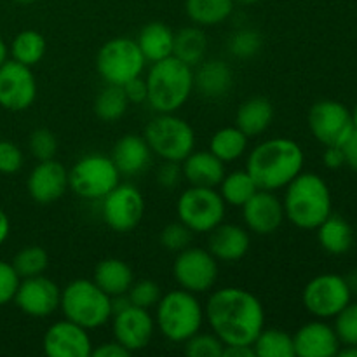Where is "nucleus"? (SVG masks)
Instances as JSON below:
<instances>
[{
  "instance_id": "f257e3e1",
  "label": "nucleus",
  "mask_w": 357,
  "mask_h": 357,
  "mask_svg": "<svg viewBox=\"0 0 357 357\" xmlns=\"http://www.w3.org/2000/svg\"><path fill=\"white\" fill-rule=\"evenodd\" d=\"M204 319L223 345H253L265 328V309L248 289L227 286L209 296Z\"/></svg>"
},
{
  "instance_id": "f03ea898",
  "label": "nucleus",
  "mask_w": 357,
  "mask_h": 357,
  "mask_svg": "<svg viewBox=\"0 0 357 357\" xmlns=\"http://www.w3.org/2000/svg\"><path fill=\"white\" fill-rule=\"evenodd\" d=\"M305 153L289 138H271L255 146L248 155L246 171L260 190L275 192L286 188L303 171Z\"/></svg>"
},
{
  "instance_id": "7ed1b4c3",
  "label": "nucleus",
  "mask_w": 357,
  "mask_h": 357,
  "mask_svg": "<svg viewBox=\"0 0 357 357\" xmlns=\"http://www.w3.org/2000/svg\"><path fill=\"white\" fill-rule=\"evenodd\" d=\"M284 216L295 227L316 230L331 215V192L316 173H300L286 185L282 199Z\"/></svg>"
},
{
  "instance_id": "20e7f679",
  "label": "nucleus",
  "mask_w": 357,
  "mask_h": 357,
  "mask_svg": "<svg viewBox=\"0 0 357 357\" xmlns=\"http://www.w3.org/2000/svg\"><path fill=\"white\" fill-rule=\"evenodd\" d=\"M145 80L146 103L157 114H176L194 93V68L174 56L152 63Z\"/></svg>"
},
{
  "instance_id": "39448f33",
  "label": "nucleus",
  "mask_w": 357,
  "mask_h": 357,
  "mask_svg": "<svg viewBox=\"0 0 357 357\" xmlns=\"http://www.w3.org/2000/svg\"><path fill=\"white\" fill-rule=\"evenodd\" d=\"M153 319L164 338L174 344H183L202 330L204 307L194 293L181 288L173 289L160 296Z\"/></svg>"
},
{
  "instance_id": "423d86ee",
  "label": "nucleus",
  "mask_w": 357,
  "mask_h": 357,
  "mask_svg": "<svg viewBox=\"0 0 357 357\" xmlns=\"http://www.w3.org/2000/svg\"><path fill=\"white\" fill-rule=\"evenodd\" d=\"M59 309L66 319L86 330H98L112 319V296L91 279H75L61 289Z\"/></svg>"
},
{
  "instance_id": "0eeeda50",
  "label": "nucleus",
  "mask_w": 357,
  "mask_h": 357,
  "mask_svg": "<svg viewBox=\"0 0 357 357\" xmlns=\"http://www.w3.org/2000/svg\"><path fill=\"white\" fill-rule=\"evenodd\" d=\"M143 138L162 160L181 162L195 149V131L176 114H157L145 126Z\"/></svg>"
},
{
  "instance_id": "6e6552de",
  "label": "nucleus",
  "mask_w": 357,
  "mask_h": 357,
  "mask_svg": "<svg viewBox=\"0 0 357 357\" xmlns=\"http://www.w3.org/2000/svg\"><path fill=\"white\" fill-rule=\"evenodd\" d=\"M121 176L112 157L89 153L77 160L68 171V188L80 199L101 201L121 183Z\"/></svg>"
},
{
  "instance_id": "1a4fd4ad",
  "label": "nucleus",
  "mask_w": 357,
  "mask_h": 357,
  "mask_svg": "<svg viewBox=\"0 0 357 357\" xmlns=\"http://www.w3.org/2000/svg\"><path fill=\"white\" fill-rule=\"evenodd\" d=\"M146 59L138 42L129 37H115L105 42L96 54V70L105 84L124 86L143 73Z\"/></svg>"
},
{
  "instance_id": "9d476101",
  "label": "nucleus",
  "mask_w": 357,
  "mask_h": 357,
  "mask_svg": "<svg viewBox=\"0 0 357 357\" xmlns=\"http://www.w3.org/2000/svg\"><path fill=\"white\" fill-rule=\"evenodd\" d=\"M227 204L213 187H192L181 192L176 215L194 234L211 232L225 218Z\"/></svg>"
},
{
  "instance_id": "9b49d317",
  "label": "nucleus",
  "mask_w": 357,
  "mask_h": 357,
  "mask_svg": "<svg viewBox=\"0 0 357 357\" xmlns=\"http://www.w3.org/2000/svg\"><path fill=\"white\" fill-rule=\"evenodd\" d=\"M218 260L204 248L188 246L176 253L173 264V278L181 289L201 295L209 291L218 281Z\"/></svg>"
},
{
  "instance_id": "f8f14e48",
  "label": "nucleus",
  "mask_w": 357,
  "mask_h": 357,
  "mask_svg": "<svg viewBox=\"0 0 357 357\" xmlns=\"http://www.w3.org/2000/svg\"><path fill=\"white\" fill-rule=\"evenodd\" d=\"M352 298L345 278L338 274H321L307 282L302 300L305 309L317 319H331L337 316Z\"/></svg>"
},
{
  "instance_id": "ddd939ff",
  "label": "nucleus",
  "mask_w": 357,
  "mask_h": 357,
  "mask_svg": "<svg viewBox=\"0 0 357 357\" xmlns=\"http://www.w3.org/2000/svg\"><path fill=\"white\" fill-rule=\"evenodd\" d=\"M309 128L314 138L324 146H342L356 129L349 108L335 100H323L312 105Z\"/></svg>"
},
{
  "instance_id": "4468645a",
  "label": "nucleus",
  "mask_w": 357,
  "mask_h": 357,
  "mask_svg": "<svg viewBox=\"0 0 357 357\" xmlns=\"http://www.w3.org/2000/svg\"><path fill=\"white\" fill-rule=\"evenodd\" d=\"M145 215L143 194L131 183H119L101 199V216L115 232H131L142 223Z\"/></svg>"
},
{
  "instance_id": "2eb2a0df",
  "label": "nucleus",
  "mask_w": 357,
  "mask_h": 357,
  "mask_svg": "<svg viewBox=\"0 0 357 357\" xmlns=\"http://www.w3.org/2000/svg\"><path fill=\"white\" fill-rule=\"evenodd\" d=\"M38 94L37 79L30 66L7 59L0 66V107L9 112H24Z\"/></svg>"
},
{
  "instance_id": "dca6fc26",
  "label": "nucleus",
  "mask_w": 357,
  "mask_h": 357,
  "mask_svg": "<svg viewBox=\"0 0 357 357\" xmlns=\"http://www.w3.org/2000/svg\"><path fill=\"white\" fill-rule=\"evenodd\" d=\"M13 302L26 316L44 319L59 309L61 288L44 274L24 278L20 281Z\"/></svg>"
},
{
  "instance_id": "f3484780",
  "label": "nucleus",
  "mask_w": 357,
  "mask_h": 357,
  "mask_svg": "<svg viewBox=\"0 0 357 357\" xmlns=\"http://www.w3.org/2000/svg\"><path fill=\"white\" fill-rule=\"evenodd\" d=\"M112 330L114 340H117L129 352H138L149 347L157 328L155 319L150 316L149 309L129 305L112 316Z\"/></svg>"
},
{
  "instance_id": "a211bd4d",
  "label": "nucleus",
  "mask_w": 357,
  "mask_h": 357,
  "mask_svg": "<svg viewBox=\"0 0 357 357\" xmlns=\"http://www.w3.org/2000/svg\"><path fill=\"white\" fill-rule=\"evenodd\" d=\"M42 349L49 357H89L94 347L89 330L65 317L47 328Z\"/></svg>"
},
{
  "instance_id": "6ab92c4d",
  "label": "nucleus",
  "mask_w": 357,
  "mask_h": 357,
  "mask_svg": "<svg viewBox=\"0 0 357 357\" xmlns=\"http://www.w3.org/2000/svg\"><path fill=\"white\" fill-rule=\"evenodd\" d=\"M26 188L37 204H52L68 190V169L56 159L40 160L28 174Z\"/></svg>"
},
{
  "instance_id": "aec40b11",
  "label": "nucleus",
  "mask_w": 357,
  "mask_h": 357,
  "mask_svg": "<svg viewBox=\"0 0 357 357\" xmlns=\"http://www.w3.org/2000/svg\"><path fill=\"white\" fill-rule=\"evenodd\" d=\"M241 209L246 229L257 236H271L278 232L282 220L286 218L282 201L268 190H258Z\"/></svg>"
},
{
  "instance_id": "412c9836",
  "label": "nucleus",
  "mask_w": 357,
  "mask_h": 357,
  "mask_svg": "<svg viewBox=\"0 0 357 357\" xmlns=\"http://www.w3.org/2000/svg\"><path fill=\"white\" fill-rule=\"evenodd\" d=\"M295 356L298 357H333L340 351V340L330 324L324 321H310L293 335Z\"/></svg>"
},
{
  "instance_id": "4be33fe9",
  "label": "nucleus",
  "mask_w": 357,
  "mask_h": 357,
  "mask_svg": "<svg viewBox=\"0 0 357 357\" xmlns=\"http://www.w3.org/2000/svg\"><path fill=\"white\" fill-rule=\"evenodd\" d=\"M250 234L244 227L234 223H220L209 232L208 250L218 261H239L250 251Z\"/></svg>"
},
{
  "instance_id": "5701e85b",
  "label": "nucleus",
  "mask_w": 357,
  "mask_h": 357,
  "mask_svg": "<svg viewBox=\"0 0 357 357\" xmlns=\"http://www.w3.org/2000/svg\"><path fill=\"white\" fill-rule=\"evenodd\" d=\"M181 173L192 187L216 188L225 176V162L209 150H197L181 160Z\"/></svg>"
},
{
  "instance_id": "b1692460",
  "label": "nucleus",
  "mask_w": 357,
  "mask_h": 357,
  "mask_svg": "<svg viewBox=\"0 0 357 357\" xmlns=\"http://www.w3.org/2000/svg\"><path fill=\"white\" fill-rule=\"evenodd\" d=\"M232 86V68L222 59H204L194 72V89L209 100L227 96Z\"/></svg>"
},
{
  "instance_id": "393cba45",
  "label": "nucleus",
  "mask_w": 357,
  "mask_h": 357,
  "mask_svg": "<svg viewBox=\"0 0 357 357\" xmlns=\"http://www.w3.org/2000/svg\"><path fill=\"white\" fill-rule=\"evenodd\" d=\"M112 160L117 166L119 173L124 176H135L149 167L152 160V150L143 136L126 135L114 145Z\"/></svg>"
},
{
  "instance_id": "a878e982",
  "label": "nucleus",
  "mask_w": 357,
  "mask_h": 357,
  "mask_svg": "<svg viewBox=\"0 0 357 357\" xmlns=\"http://www.w3.org/2000/svg\"><path fill=\"white\" fill-rule=\"evenodd\" d=\"M272 121H274V107L267 98L261 96L244 101L236 115V126L248 138H257L267 131Z\"/></svg>"
},
{
  "instance_id": "bb28decb",
  "label": "nucleus",
  "mask_w": 357,
  "mask_h": 357,
  "mask_svg": "<svg viewBox=\"0 0 357 357\" xmlns=\"http://www.w3.org/2000/svg\"><path fill=\"white\" fill-rule=\"evenodd\" d=\"M136 42L146 61L155 63L173 56L174 31L160 21H152L142 28Z\"/></svg>"
},
{
  "instance_id": "cd10ccee",
  "label": "nucleus",
  "mask_w": 357,
  "mask_h": 357,
  "mask_svg": "<svg viewBox=\"0 0 357 357\" xmlns=\"http://www.w3.org/2000/svg\"><path fill=\"white\" fill-rule=\"evenodd\" d=\"M94 282L107 295H126L135 282L131 267L119 258H105L94 268Z\"/></svg>"
},
{
  "instance_id": "c85d7f7f",
  "label": "nucleus",
  "mask_w": 357,
  "mask_h": 357,
  "mask_svg": "<svg viewBox=\"0 0 357 357\" xmlns=\"http://www.w3.org/2000/svg\"><path fill=\"white\" fill-rule=\"evenodd\" d=\"M206 51H208V37L197 24L181 28L174 33L173 56L183 61L185 65L195 68L199 63L206 59Z\"/></svg>"
},
{
  "instance_id": "c756f323",
  "label": "nucleus",
  "mask_w": 357,
  "mask_h": 357,
  "mask_svg": "<svg viewBox=\"0 0 357 357\" xmlns=\"http://www.w3.org/2000/svg\"><path fill=\"white\" fill-rule=\"evenodd\" d=\"M316 230L321 248L330 255H344L352 248V227L342 216L330 215Z\"/></svg>"
},
{
  "instance_id": "7c9ffc66",
  "label": "nucleus",
  "mask_w": 357,
  "mask_h": 357,
  "mask_svg": "<svg viewBox=\"0 0 357 357\" xmlns=\"http://www.w3.org/2000/svg\"><path fill=\"white\" fill-rule=\"evenodd\" d=\"M185 13L197 26H216L234 13V0H185Z\"/></svg>"
},
{
  "instance_id": "2f4dec72",
  "label": "nucleus",
  "mask_w": 357,
  "mask_h": 357,
  "mask_svg": "<svg viewBox=\"0 0 357 357\" xmlns=\"http://www.w3.org/2000/svg\"><path fill=\"white\" fill-rule=\"evenodd\" d=\"M248 139L250 138L237 126H227L211 136L209 152L215 153L222 162H234L246 153Z\"/></svg>"
},
{
  "instance_id": "473e14b6",
  "label": "nucleus",
  "mask_w": 357,
  "mask_h": 357,
  "mask_svg": "<svg viewBox=\"0 0 357 357\" xmlns=\"http://www.w3.org/2000/svg\"><path fill=\"white\" fill-rule=\"evenodd\" d=\"M47 51V44L40 31L23 30L13 38L9 47V54L14 61L26 66H35L42 61Z\"/></svg>"
},
{
  "instance_id": "72a5a7b5",
  "label": "nucleus",
  "mask_w": 357,
  "mask_h": 357,
  "mask_svg": "<svg viewBox=\"0 0 357 357\" xmlns=\"http://www.w3.org/2000/svg\"><path fill=\"white\" fill-rule=\"evenodd\" d=\"M220 187V195L223 197L225 204L243 208L260 188L255 183L251 174L246 169H237L232 173H225Z\"/></svg>"
},
{
  "instance_id": "f704fd0d",
  "label": "nucleus",
  "mask_w": 357,
  "mask_h": 357,
  "mask_svg": "<svg viewBox=\"0 0 357 357\" xmlns=\"http://www.w3.org/2000/svg\"><path fill=\"white\" fill-rule=\"evenodd\" d=\"M257 357H295L293 335L279 328H264L253 342Z\"/></svg>"
},
{
  "instance_id": "c9c22d12",
  "label": "nucleus",
  "mask_w": 357,
  "mask_h": 357,
  "mask_svg": "<svg viewBox=\"0 0 357 357\" xmlns=\"http://www.w3.org/2000/svg\"><path fill=\"white\" fill-rule=\"evenodd\" d=\"M129 108V101L126 98L122 86L105 84L103 89L98 93L94 100V114L103 122H115L124 117Z\"/></svg>"
},
{
  "instance_id": "e433bc0d",
  "label": "nucleus",
  "mask_w": 357,
  "mask_h": 357,
  "mask_svg": "<svg viewBox=\"0 0 357 357\" xmlns=\"http://www.w3.org/2000/svg\"><path fill=\"white\" fill-rule=\"evenodd\" d=\"M13 267L21 279L44 274L49 267V255L40 246H26L17 251L13 258Z\"/></svg>"
},
{
  "instance_id": "4c0bfd02",
  "label": "nucleus",
  "mask_w": 357,
  "mask_h": 357,
  "mask_svg": "<svg viewBox=\"0 0 357 357\" xmlns=\"http://www.w3.org/2000/svg\"><path fill=\"white\" fill-rule=\"evenodd\" d=\"M261 45H264V37L257 30H251V28H243V30L234 31L229 37V42H227L230 54L239 59H248L257 56L260 52Z\"/></svg>"
},
{
  "instance_id": "58836bf2",
  "label": "nucleus",
  "mask_w": 357,
  "mask_h": 357,
  "mask_svg": "<svg viewBox=\"0 0 357 357\" xmlns=\"http://www.w3.org/2000/svg\"><path fill=\"white\" fill-rule=\"evenodd\" d=\"M223 342L215 333H195L183 342V351L188 357H222Z\"/></svg>"
},
{
  "instance_id": "ea45409f",
  "label": "nucleus",
  "mask_w": 357,
  "mask_h": 357,
  "mask_svg": "<svg viewBox=\"0 0 357 357\" xmlns=\"http://www.w3.org/2000/svg\"><path fill=\"white\" fill-rule=\"evenodd\" d=\"M335 333L344 345H357V303L349 302L335 316Z\"/></svg>"
},
{
  "instance_id": "a19ab883",
  "label": "nucleus",
  "mask_w": 357,
  "mask_h": 357,
  "mask_svg": "<svg viewBox=\"0 0 357 357\" xmlns=\"http://www.w3.org/2000/svg\"><path fill=\"white\" fill-rule=\"evenodd\" d=\"M126 295H128L131 305L142 307V309H153L159 303L162 293H160V286L155 281L142 279V281L132 282Z\"/></svg>"
},
{
  "instance_id": "79ce46f5",
  "label": "nucleus",
  "mask_w": 357,
  "mask_h": 357,
  "mask_svg": "<svg viewBox=\"0 0 357 357\" xmlns=\"http://www.w3.org/2000/svg\"><path fill=\"white\" fill-rule=\"evenodd\" d=\"M159 239L160 244L164 246V250L173 251V253H180V251L187 250V248L190 246L192 239H194V232H192L185 223L174 222L164 227Z\"/></svg>"
},
{
  "instance_id": "37998d69",
  "label": "nucleus",
  "mask_w": 357,
  "mask_h": 357,
  "mask_svg": "<svg viewBox=\"0 0 357 357\" xmlns=\"http://www.w3.org/2000/svg\"><path fill=\"white\" fill-rule=\"evenodd\" d=\"M28 149H30L31 155L40 162V160L54 159L56 152H58V139H56L54 132L51 129L38 128L35 129L28 139Z\"/></svg>"
},
{
  "instance_id": "c03bdc74",
  "label": "nucleus",
  "mask_w": 357,
  "mask_h": 357,
  "mask_svg": "<svg viewBox=\"0 0 357 357\" xmlns=\"http://www.w3.org/2000/svg\"><path fill=\"white\" fill-rule=\"evenodd\" d=\"M24 157L20 146L7 139H0V174H14L23 167Z\"/></svg>"
},
{
  "instance_id": "a18cd8bd",
  "label": "nucleus",
  "mask_w": 357,
  "mask_h": 357,
  "mask_svg": "<svg viewBox=\"0 0 357 357\" xmlns=\"http://www.w3.org/2000/svg\"><path fill=\"white\" fill-rule=\"evenodd\" d=\"M20 281L21 278L14 271L13 264L0 260V307L13 302L17 286H20Z\"/></svg>"
},
{
  "instance_id": "49530a36",
  "label": "nucleus",
  "mask_w": 357,
  "mask_h": 357,
  "mask_svg": "<svg viewBox=\"0 0 357 357\" xmlns=\"http://www.w3.org/2000/svg\"><path fill=\"white\" fill-rule=\"evenodd\" d=\"M183 173H181V162H173V160H164L157 169V183L166 190H173L180 185Z\"/></svg>"
},
{
  "instance_id": "de8ad7c7",
  "label": "nucleus",
  "mask_w": 357,
  "mask_h": 357,
  "mask_svg": "<svg viewBox=\"0 0 357 357\" xmlns=\"http://www.w3.org/2000/svg\"><path fill=\"white\" fill-rule=\"evenodd\" d=\"M126 98H128L129 105H142L146 103V96H149V87H146V80L142 75L131 79L122 86Z\"/></svg>"
},
{
  "instance_id": "09e8293b",
  "label": "nucleus",
  "mask_w": 357,
  "mask_h": 357,
  "mask_svg": "<svg viewBox=\"0 0 357 357\" xmlns=\"http://www.w3.org/2000/svg\"><path fill=\"white\" fill-rule=\"evenodd\" d=\"M94 357H129L131 352L128 351L126 347H122L117 340L114 342H105V344L98 345L96 349H93Z\"/></svg>"
},
{
  "instance_id": "8fccbe9b",
  "label": "nucleus",
  "mask_w": 357,
  "mask_h": 357,
  "mask_svg": "<svg viewBox=\"0 0 357 357\" xmlns=\"http://www.w3.org/2000/svg\"><path fill=\"white\" fill-rule=\"evenodd\" d=\"M323 162L330 169H338V167L345 166V155L342 146H326L323 153Z\"/></svg>"
},
{
  "instance_id": "3c124183",
  "label": "nucleus",
  "mask_w": 357,
  "mask_h": 357,
  "mask_svg": "<svg viewBox=\"0 0 357 357\" xmlns=\"http://www.w3.org/2000/svg\"><path fill=\"white\" fill-rule=\"evenodd\" d=\"M342 150H344L345 155V164L352 169L357 171V131L354 129L351 136H349L347 142L342 145Z\"/></svg>"
},
{
  "instance_id": "603ef678",
  "label": "nucleus",
  "mask_w": 357,
  "mask_h": 357,
  "mask_svg": "<svg viewBox=\"0 0 357 357\" xmlns=\"http://www.w3.org/2000/svg\"><path fill=\"white\" fill-rule=\"evenodd\" d=\"M222 357H257L253 345H225Z\"/></svg>"
},
{
  "instance_id": "864d4df0",
  "label": "nucleus",
  "mask_w": 357,
  "mask_h": 357,
  "mask_svg": "<svg viewBox=\"0 0 357 357\" xmlns=\"http://www.w3.org/2000/svg\"><path fill=\"white\" fill-rule=\"evenodd\" d=\"M10 236V220L7 213L0 208V246L9 239Z\"/></svg>"
},
{
  "instance_id": "5fc2aeb1",
  "label": "nucleus",
  "mask_w": 357,
  "mask_h": 357,
  "mask_svg": "<svg viewBox=\"0 0 357 357\" xmlns=\"http://www.w3.org/2000/svg\"><path fill=\"white\" fill-rule=\"evenodd\" d=\"M7 59H9V47H7V44L3 42V38L0 37V66H2Z\"/></svg>"
},
{
  "instance_id": "6e6d98bb",
  "label": "nucleus",
  "mask_w": 357,
  "mask_h": 357,
  "mask_svg": "<svg viewBox=\"0 0 357 357\" xmlns=\"http://www.w3.org/2000/svg\"><path fill=\"white\" fill-rule=\"evenodd\" d=\"M340 357H357V345H345V349L338 351Z\"/></svg>"
},
{
  "instance_id": "4d7b16f0",
  "label": "nucleus",
  "mask_w": 357,
  "mask_h": 357,
  "mask_svg": "<svg viewBox=\"0 0 357 357\" xmlns=\"http://www.w3.org/2000/svg\"><path fill=\"white\" fill-rule=\"evenodd\" d=\"M345 281H347L349 288H351L352 293H357V271L352 272L349 278H345Z\"/></svg>"
},
{
  "instance_id": "13d9d810",
  "label": "nucleus",
  "mask_w": 357,
  "mask_h": 357,
  "mask_svg": "<svg viewBox=\"0 0 357 357\" xmlns=\"http://www.w3.org/2000/svg\"><path fill=\"white\" fill-rule=\"evenodd\" d=\"M234 2L244 3V6H253V3H258V2H261V0H234Z\"/></svg>"
},
{
  "instance_id": "bf43d9fd",
  "label": "nucleus",
  "mask_w": 357,
  "mask_h": 357,
  "mask_svg": "<svg viewBox=\"0 0 357 357\" xmlns=\"http://www.w3.org/2000/svg\"><path fill=\"white\" fill-rule=\"evenodd\" d=\"M13 2H16V3H21V6H28V3H33L35 0H13Z\"/></svg>"
},
{
  "instance_id": "052dcab7",
  "label": "nucleus",
  "mask_w": 357,
  "mask_h": 357,
  "mask_svg": "<svg viewBox=\"0 0 357 357\" xmlns=\"http://www.w3.org/2000/svg\"><path fill=\"white\" fill-rule=\"evenodd\" d=\"M352 121H354V128H356V131H357V105H356L354 112H352Z\"/></svg>"
},
{
  "instance_id": "680f3d73",
  "label": "nucleus",
  "mask_w": 357,
  "mask_h": 357,
  "mask_svg": "<svg viewBox=\"0 0 357 357\" xmlns=\"http://www.w3.org/2000/svg\"><path fill=\"white\" fill-rule=\"evenodd\" d=\"M0 178H2V174H0Z\"/></svg>"
},
{
  "instance_id": "e2e57ef3",
  "label": "nucleus",
  "mask_w": 357,
  "mask_h": 357,
  "mask_svg": "<svg viewBox=\"0 0 357 357\" xmlns=\"http://www.w3.org/2000/svg\"><path fill=\"white\" fill-rule=\"evenodd\" d=\"M0 139H2V138H0Z\"/></svg>"
}]
</instances>
